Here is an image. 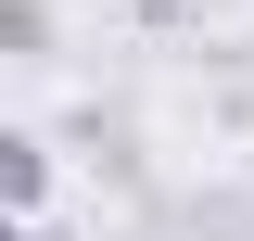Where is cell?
<instances>
[{
  "label": "cell",
  "mask_w": 254,
  "mask_h": 241,
  "mask_svg": "<svg viewBox=\"0 0 254 241\" xmlns=\"http://www.w3.org/2000/svg\"><path fill=\"white\" fill-rule=\"evenodd\" d=\"M0 190H13V216L38 229V203H51V140H38V127H13V140H0Z\"/></svg>",
  "instance_id": "obj_1"
},
{
  "label": "cell",
  "mask_w": 254,
  "mask_h": 241,
  "mask_svg": "<svg viewBox=\"0 0 254 241\" xmlns=\"http://www.w3.org/2000/svg\"><path fill=\"white\" fill-rule=\"evenodd\" d=\"M0 38H13V63L51 51V0H0Z\"/></svg>",
  "instance_id": "obj_2"
},
{
  "label": "cell",
  "mask_w": 254,
  "mask_h": 241,
  "mask_svg": "<svg viewBox=\"0 0 254 241\" xmlns=\"http://www.w3.org/2000/svg\"><path fill=\"white\" fill-rule=\"evenodd\" d=\"M13 241H51V229H13Z\"/></svg>",
  "instance_id": "obj_3"
}]
</instances>
